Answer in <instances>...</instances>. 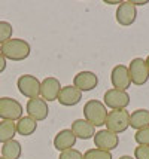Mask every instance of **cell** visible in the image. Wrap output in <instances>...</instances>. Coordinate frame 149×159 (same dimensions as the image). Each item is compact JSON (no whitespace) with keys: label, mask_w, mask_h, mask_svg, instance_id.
I'll list each match as a JSON object with an SVG mask.
<instances>
[{"label":"cell","mask_w":149,"mask_h":159,"mask_svg":"<svg viewBox=\"0 0 149 159\" xmlns=\"http://www.w3.org/2000/svg\"><path fill=\"white\" fill-rule=\"evenodd\" d=\"M26 111H27V116L35 119L36 122H42L49 115V106L40 97L31 98L26 104Z\"/></svg>","instance_id":"10"},{"label":"cell","mask_w":149,"mask_h":159,"mask_svg":"<svg viewBox=\"0 0 149 159\" xmlns=\"http://www.w3.org/2000/svg\"><path fill=\"white\" fill-rule=\"evenodd\" d=\"M0 159H5V158H2V156H0Z\"/></svg>","instance_id":"31"},{"label":"cell","mask_w":149,"mask_h":159,"mask_svg":"<svg viewBox=\"0 0 149 159\" xmlns=\"http://www.w3.org/2000/svg\"><path fill=\"white\" fill-rule=\"evenodd\" d=\"M0 54L6 58V61H24L31 54V46L24 39H11L0 45Z\"/></svg>","instance_id":"1"},{"label":"cell","mask_w":149,"mask_h":159,"mask_svg":"<svg viewBox=\"0 0 149 159\" xmlns=\"http://www.w3.org/2000/svg\"><path fill=\"white\" fill-rule=\"evenodd\" d=\"M145 61H146V66H148V70H149V55L145 58Z\"/></svg>","instance_id":"30"},{"label":"cell","mask_w":149,"mask_h":159,"mask_svg":"<svg viewBox=\"0 0 149 159\" xmlns=\"http://www.w3.org/2000/svg\"><path fill=\"white\" fill-rule=\"evenodd\" d=\"M22 155V146L18 140H11L2 144V158L5 159H20Z\"/></svg>","instance_id":"19"},{"label":"cell","mask_w":149,"mask_h":159,"mask_svg":"<svg viewBox=\"0 0 149 159\" xmlns=\"http://www.w3.org/2000/svg\"><path fill=\"white\" fill-rule=\"evenodd\" d=\"M115 20L116 22L122 25V27H128L133 25L137 20V7L130 2V0H124L121 2L118 7H116V14H115Z\"/></svg>","instance_id":"8"},{"label":"cell","mask_w":149,"mask_h":159,"mask_svg":"<svg viewBox=\"0 0 149 159\" xmlns=\"http://www.w3.org/2000/svg\"><path fill=\"white\" fill-rule=\"evenodd\" d=\"M118 159H134V158H131V156H128V155H124V156H121V158Z\"/></svg>","instance_id":"29"},{"label":"cell","mask_w":149,"mask_h":159,"mask_svg":"<svg viewBox=\"0 0 149 159\" xmlns=\"http://www.w3.org/2000/svg\"><path fill=\"white\" fill-rule=\"evenodd\" d=\"M134 159H149V146H137L134 149Z\"/></svg>","instance_id":"25"},{"label":"cell","mask_w":149,"mask_h":159,"mask_svg":"<svg viewBox=\"0 0 149 159\" xmlns=\"http://www.w3.org/2000/svg\"><path fill=\"white\" fill-rule=\"evenodd\" d=\"M58 159H84V153H81L76 149H69V150L60 152Z\"/></svg>","instance_id":"24"},{"label":"cell","mask_w":149,"mask_h":159,"mask_svg":"<svg viewBox=\"0 0 149 159\" xmlns=\"http://www.w3.org/2000/svg\"><path fill=\"white\" fill-rule=\"evenodd\" d=\"M84 159H114V156H112V152H105L97 147H92L84 153Z\"/></svg>","instance_id":"21"},{"label":"cell","mask_w":149,"mask_h":159,"mask_svg":"<svg viewBox=\"0 0 149 159\" xmlns=\"http://www.w3.org/2000/svg\"><path fill=\"white\" fill-rule=\"evenodd\" d=\"M84 116L85 120L95 128V126H103L106 124L107 118V107L100 100H88L84 106Z\"/></svg>","instance_id":"2"},{"label":"cell","mask_w":149,"mask_h":159,"mask_svg":"<svg viewBox=\"0 0 149 159\" xmlns=\"http://www.w3.org/2000/svg\"><path fill=\"white\" fill-rule=\"evenodd\" d=\"M106 129L114 134H122L130 126V113L127 110H110L106 118Z\"/></svg>","instance_id":"3"},{"label":"cell","mask_w":149,"mask_h":159,"mask_svg":"<svg viewBox=\"0 0 149 159\" xmlns=\"http://www.w3.org/2000/svg\"><path fill=\"white\" fill-rule=\"evenodd\" d=\"M22 113H24V109L18 100L11 97H0V118L2 120L16 122L18 119L22 118Z\"/></svg>","instance_id":"4"},{"label":"cell","mask_w":149,"mask_h":159,"mask_svg":"<svg viewBox=\"0 0 149 159\" xmlns=\"http://www.w3.org/2000/svg\"><path fill=\"white\" fill-rule=\"evenodd\" d=\"M15 134H16L15 122H12V120H0V143L2 144L14 140Z\"/></svg>","instance_id":"20"},{"label":"cell","mask_w":149,"mask_h":159,"mask_svg":"<svg viewBox=\"0 0 149 159\" xmlns=\"http://www.w3.org/2000/svg\"><path fill=\"white\" fill-rule=\"evenodd\" d=\"M70 131L79 140H90L95 135V128L90 122H86L85 119H75L72 122Z\"/></svg>","instance_id":"15"},{"label":"cell","mask_w":149,"mask_h":159,"mask_svg":"<svg viewBox=\"0 0 149 159\" xmlns=\"http://www.w3.org/2000/svg\"><path fill=\"white\" fill-rule=\"evenodd\" d=\"M78 139L75 137V134L70 131V129H61L55 134L54 137V147L60 150V152H64V150H69V149H73L75 144H76Z\"/></svg>","instance_id":"16"},{"label":"cell","mask_w":149,"mask_h":159,"mask_svg":"<svg viewBox=\"0 0 149 159\" xmlns=\"http://www.w3.org/2000/svg\"><path fill=\"white\" fill-rule=\"evenodd\" d=\"M134 140L137 143V146H149V126L136 131Z\"/></svg>","instance_id":"23"},{"label":"cell","mask_w":149,"mask_h":159,"mask_svg":"<svg viewBox=\"0 0 149 159\" xmlns=\"http://www.w3.org/2000/svg\"><path fill=\"white\" fill-rule=\"evenodd\" d=\"M6 66H7V61H6V58L0 54V73H3L5 70H6Z\"/></svg>","instance_id":"26"},{"label":"cell","mask_w":149,"mask_h":159,"mask_svg":"<svg viewBox=\"0 0 149 159\" xmlns=\"http://www.w3.org/2000/svg\"><path fill=\"white\" fill-rule=\"evenodd\" d=\"M105 3H106V5H119L121 2H119V0H115V2H114V0H106Z\"/></svg>","instance_id":"28"},{"label":"cell","mask_w":149,"mask_h":159,"mask_svg":"<svg viewBox=\"0 0 149 159\" xmlns=\"http://www.w3.org/2000/svg\"><path fill=\"white\" fill-rule=\"evenodd\" d=\"M16 88L21 95L29 100L40 97V80L33 75H21L16 80Z\"/></svg>","instance_id":"6"},{"label":"cell","mask_w":149,"mask_h":159,"mask_svg":"<svg viewBox=\"0 0 149 159\" xmlns=\"http://www.w3.org/2000/svg\"><path fill=\"white\" fill-rule=\"evenodd\" d=\"M94 146L100 149V150H105V152H112L115 150L118 144H119V135H116L114 132L107 131V129H100L95 132V135L92 137Z\"/></svg>","instance_id":"9"},{"label":"cell","mask_w":149,"mask_h":159,"mask_svg":"<svg viewBox=\"0 0 149 159\" xmlns=\"http://www.w3.org/2000/svg\"><path fill=\"white\" fill-rule=\"evenodd\" d=\"M81 100H82V92L78 88H75L73 85L63 86L57 98V101L64 107H73V106L79 104Z\"/></svg>","instance_id":"14"},{"label":"cell","mask_w":149,"mask_h":159,"mask_svg":"<svg viewBox=\"0 0 149 159\" xmlns=\"http://www.w3.org/2000/svg\"><path fill=\"white\" fill-rule=\"evenodd\" d=\"M103 104L112 110H127L128 104H130V95L127 91L110 88L103 95Z\"/></svg>","instance_id":"5"},{"label":"cell","mask_w":149,"mask_h":159,"mask_svg":"<svg viewBox=\"0 0 149 159\" xmlns=\"http://www.w3.org/2000/svg\"><path fill=\"white\" fill-rule=\"evenodd\" d=\"M97 85H99V76L90 70L79 71L73 77V86L78 88L81 92H90V91L95 89Z\"/></svg>","instance_id":"12"},{"label":"cell","mask_w":149,"mask_h":159,"mask_svg":"<svg viewBox=\"0 0 149 159\" xmlns=\"http://www.w3.org/2000/svg\"><path fill=\"white\" fill-rule=\"evenodd\" d=\"M130 126L136 131L149 126V110L148 109H137L130 113Z\"/></svg>","instance_id":"17"},{"label":"cell","mask_w":149,"mask_h":159,"mask_svg":"<svg viewBox=\"0 0 149 159\" xmlns=\"http://www.w3.org/2000/svg\"><path fill=\"white\" fill-rule=\"evenodd\" d=\"M130 2H131L136 7H137V6H143V5H148V3H149V0H130Z\"/></svg>","instance_id":"27"},{"label":"cell","mask_w":149,"mask_h":159,"mask_svg":"<svg viewBox=\"0 0 149 159\" xmlns=\"http://www.w3.org/2000/svg\"><path fill=\"white\" fill-rule=\"evenodd\" d=\"M127 67H128L131 83H134L136 86H143V85L148 83L149 70H148V66H146V61L143 58H133Z\"/></svg>","instance_id":"7"},{"label":"cell","mask_w":149,"mask_h":159,"mask_svg":"<svg viewBox=\"0 0 149 159\" xmlns=\"http://www.w3.org/2000/svg\"><path fill=\"white\" fill-rule=\"evenodd\" d=\"M15 126H16V134H20L22 137H29V135L36 132L37 122L35 119H31L30 116H22L21 119H18L15 122Z\"/></svg>","instance_id":"18"},{"label":"cell","mask_w":149,"mask_h":159,"mask_svg":"<svg viewBox=\"0 0 149 159\" xmlns=\"http://www.w3.org/2000/svg\"><path fill=\"white\" fill-rule=\"evenodd\" d=\"M61 83L57 77L48 76L45 77L43 80H40V98L48 101H55L58 98V94L61 91Z\"/></svg>","instance_id":"13"},{"label":"cell","mask_w":149,"mask_h":159,"mask_svg":"<svg viewBox=\"0 0 149 159\" xmlns=\"http://www.w3.org/2000/svg\"><path fill=\"white\" fill-rule=\"evenodd\" d=\"M110 83L115 89L128 91L131 86V79L128 73V67L125 64H116L110 71Z\"/></svg>","instance_id":"11"},{"label":"cell","mask_w":149,"mask_h":159,"mask_svg":"<svg viewBox=\"0 0 149 159\" xmlns=\"http://www.w3.org/2000/svg\"><path fill=\"white\" fill-rule=\"evenodd\" d=\"M12 33H14L12 24L7 22V21H0V45L11 40L12 39Z\"/></svg>","instance_id":"22"}]
</instances>
